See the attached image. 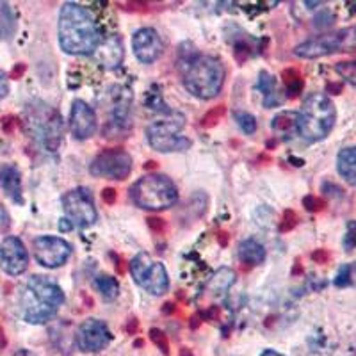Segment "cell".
<instances>
[{
	"mask_svg": "<svg viewBox=\"0 0 356 356\" xmlns=\"http://www.w3.org/2000/svg\"><path fill=\"white\" fill-rule=\"evenodd\" d=\"M102 41L100 27L91 13L79 4L68 2L59 13V44L66 54L88 56Z\"/></svg>",
	"mask_w": 356,
	"mask_h": 356,
	"instance_id": "6da1fadb",
	"label": "cell"
},
{
	"mask_svg": "<svg viewBox=\"0 0 356 356\" xmlns=\"http://www.w3.org/2000/svg\"><path fill=\"white\" fill-rule=\"evenodd\" d=\"M22 316L29 324H44L56 317L65 303V292L54 280L36 275L29 280L22 294Z\"/></svg>",
	"mask_w": 356,
	"mask_h": 356,
	"instance_id": "7a4b0ae2",
	"label": "cell"
},
{
	"mask_svg": "<svg viewBox=\"0 0 356 356\" xmlns=\"http://www.w3.org/2000/svg\"><path fill=\"white\" fill-rule=\"evenodd\" d=\"M335 122L337 109L333 102L324 93H312L298 114V132L305 141L317 143L332 132Z\"/></svg>",
	"mask_w": 356,
	"mask_h": 356,
	"instance_id": "3957f363",
	"label": "cell"
},
{
	"mask_svg": "<svg viewBox=\"0 0 356 356\" xmlns=\"http://www.w3.org/2000/svg\"><path fill=\"white\" fill-rule=\"evenodd\" d=\"M184 86L191 95L211 100L219 95L225 82V68L219 59L212 56H196L193 61L182 68Z\"/></svg>",
	"mask_w": 356,
	"mask_h": 356,
	"instance_id": "277c9868",
	"label": "cell"
},
{
	"mask_svg": "<svg viewBox=\"0 0 356 356\" xmlns=\"http://www.w3.org/2000/svg\"><path fill=\"white\" fill-rule=\"evenodd\" d=\"M130 198L145 211H164L178 202V191L164 175H146L134 184Z\"/></svg>",
	"mask_w": 356,
	"mask_h": 356,
	"instance_id": "5b68a950",
	"label": "cell"
},
{
	"mask_svg": "<svg viewBox=\"0 0 356 356\" xmlns=\"http://www.w3.org/2000/svg\"><path fill=\"white\" fill-rule=\"evenodd\" d=\"M27 127L31 129L33 136L40 139L43 148L47 152H56L63 141L65 134V123H63L61 114L52 109L43 102H36L34 106H29L27 109Z\"/></svg>",
	"mask_w": 356,
	"mask_h": 356,
	"instance_id": "8992f818",
	"label": "cell"
},
{
	"mask_svg": "<svg viewBox=\"0 0 356 356\" xmlns=\"http://www.w3.org/2000/svg\"><path fill=\"white\" fill-rule=\"evenodd\" d=\"M186 127V118L180 113H171L164 120L150 123L146 129V138L154 150L157 152H186L189 150L193 141L182 136Z\"/></svg>",
	"mask_w": 356,
	"mask_h": 356,
	"instance_id": "52a82bcc",
	"label": "cell"
},
{
	"mask_svg": "<svg viewBox=\"0 0 356 356\" xmlns=\"http://www.w3.org/2000/svg\"><path fill=\"white\" fill-rule=\"evenodd\" d=\"M356 50V27L340 29L337 33L321 34L303 41L294 49V54L301 59H317L332 56L337 52H353Z\"/></svg>",
	"mask_w": 356,
	"mask_h": 356,
	"instance_id": "ba28073f",
	"label": "cell"
},
{
	"mask_svg": "<svg viewBox=\"0 0 356 356\" xmlns=\"http://www.w3.org/2000/svg\"><path fill=\"white\" fill-rule=\"evenodd\" d=\"M130 273H132L136 284L150 294L162 296L170 289V276H168L166 267L146 253H139L138 257H134L130 262Z\"/></svg>",
	"mask_w": 356,
	"mask_h": 356,
	"instance_id": "9c48e42d",
	"label": "cell"
},
{
	"mask_svg": "<svg viewBox=\"0 0 356 356\" xmlns=\"http://www.w3.org/2000/svg\"><path fill=\"white\" fill-rule=\"evenodd\" d=\"M63 207L73 227H91L97 222L98 212L93 195L86 187H79L63 196Z\"/></svg>",
	"mask_w": 356,
	"mask_h": 356,
	"instance_id": "30bf717a",
	"label": "cell"
},
{
	"mask_svg": "<svg viewBox=\"0 0 356 356\" xmlns=\"http://www.w3.org/2000/svg\"><path fill=\"white\" fill-rule=\"evenodd\" d=\"M132 171V157L122 148L104 150L93 159L89 173L93 177L113 178V180H125Z\"/></svg>",
	"mask_w": 356,
	"mask_h": 356,
	"instance_id": "8fae6325",
	"label": "cell"
},
{
	"mask_svg": "<svg viewBox=\"0 0 356 356\" xmlns=\"http://www.w3.org/2000/svg\"><path fill=\"white\" fill-rule=\"evenodd\" d=\"M107 125L106 130H125L130 127V107L132 93L125 86H111L107 91Z\"/></svg>",
	"mask_w": 356,
	"mask_h": 356,
	"instance_id": "7c38bea8",
	"label": "cell"
},
{
	"mask_svg": "<svg viewBox=\"0 0 356 356\" xmlns=\"http://www.w3.org/2000/svg\"><path fill=\"white\" fill-rule=\"evenodd\" d=\"M34 255L36 260L44 267H59L66 264L72 255V244L66 243L61 237L43 235L34 241Z\"/></svg>",
	"mask_w": 356,
	"mask_h": 356,
	"instance_id": "4fadbf2b",
	"label": "cell"
},
{
	"mask_svg": "<svg viewBox=\"0 0 356 356\" xmlns=\"http://www.w3.org/2000/svg\"><path fill=\"white\" fill-rule=\"evenodd\" d=\"M113 340L111 330L104 321L88 319L77 332V346L86 353H97L106 349Z\"/></svg>",
	"mask_w": 356,
	"mask_h": 356,
	"instance_id": "5bb4252c",
	"label": "cell"
},
{
	"mask_svg": "<svg viewBox=\"0 0 356 356\" xmlns=\"http://www.w3.org/2000/svg\"><path fill=\"white\" fill-rule=\"evenodd\" d=\"M29 266V253L18 237H6L0 244V267L9 276H20Z\"/></svg>",
	"mask_w": 356,
	"mask_h": 356,
	"instance_id": "9a60e30c",
	"label": "cell"
},
{
	"mask_svg": "<svg viewBox=\"0 0 356 356\" xmlns=\"http://www.w3.org/2000/svg\"><path fill=\"white\" fill-rule=\"evenodd\" d=\"M132 47L136 57L141 63H145V65L155 63L162 56V52H164V43H162L161 36L152 27L139 29L138 33L134 34Z\"/></svg>",
	"mask_w": 356,
	"mask_h": 356,
	"instance_id": "2e32d148",
	"label": "cell"
},
{
	"mask_svg": "<svg viewBox=\"0 0 356 356\" xmlns=\"http://www.w3.org/2000/svg\"><path fill=\"white\" fill-rule=\"evenodd\" d=\"M70 130L75 139L91 138L97 130V114L93 107H89L84 100H75L70 113Z\"/></svg>",
	"mask_w": 356,
	"mask_h": 356,
	"instance_id": "e0dca14e",
	"label": "cell"
},
{
	"mask_svg": "<svg viewBox=\"0 0 356 356\" xmlns=\"http://www.w3.org/2000/svg\"><path fill=\"white\" fill-rule=\"evenodd\" d=\"M125 57V49H123V41L118 34L102 38L100 44L95 50V59L98 65L106 70H114L123 63Z\"/></svg>",
	"mask_w": 356,
	"mask_h": 356,
	"instance_id": "ac0fdd59",
	"label": "cell"
},
{
	"mask_svg": "<svg viewBox=\"0 0 356 356\" xmlns=\"http://www.w3.org/2000/svg\"><path fill=\"white\" fill-rule=\"evenodd\" d=\"M0 187H4L9 198L15 203H24L22 196V178L20 171L11 164H2L0 166Z\"/></svg>",
	"mask_w": 356,
	"mask_h": 356,
	"instance_id": "d6986e66",
	"label": "cell"
},
{
	"mask_svg": "<svg viewBox=\"0 0 356 356\" xmlns=\"http://www.w3.org/2000/svg\"><path fill=\"white\" fill-rule=\"evenodd\" d=\"M228 40L234 43V56L239 63H244L248 57L255 56V50H259V52L262 50L260 49V44H262L264 41L255 40V38H251L250 34L243 33V31H241V36H237V33L228 34Z\"/></svg>",
	"mask_w": 356,
	"mask_h": 356,
	"instance_id": "ffe728a7",
	"label": "cell"
},
{
	"mask_svg": "<svg viewBox=\"0 0 356 356\" xmlns=\"http://www.w3.org/2000/svg\"><path fill=\"white\" fill-rule=\"evenodd\" d=\"M259 89L264 95V106L266 107H276L285 100V97L278 89V82L269 72H260Z\"/></svg>",
	"mask_w": 356,
	"mask_h": 356,
	"instance_id": "44dd1931",
	"label": "cell"
},
{
	"mask_svg": "<svg viewBox=\"0 0 356 356\" xmlns=\"http://www.w3.org/2000/svg\"><path fill=\"white\" fill-rule=\"evenodd\" d=\"M337 170L346 182L356 186V146H349L339 152L337 157Z\"/></svg>",
	"mask_w": 356,
	"mask_h": 356,
	"instance_id": "7402d4cb",
	"label": "cell"
},
{
	"mask_svg": "<svg viewBox=\"0 0 356 356\" xmlns=\"http://www.w3.org/2000/svg\"><path fill=\"white\" fill-rule=\"evenodd\" d=\"M273 132L280 139H291L298 132V113L294 111H282L273 120Z\"/></svg>",
	"mask_w": 356,
	"mask_h": 356,
	"instance_id": "603a6c76",
	"label": "cell"
},
{
	"mask_svg": "<svg viewBox=\"0 0 356 356\" xmlns=\"http://www.w3.org/2000/svg\"><path fill=\"white\" fill-rule=\"evenodd\" d=\"M239 259L243 264L259 266V264H262L266 260V250L255 239H246L239 246Z\"/></svg>",
	"mask_w": 356,
	"mask_h": 356,
	"instance_id": "cb8c5ba5",
	"label": "cell"
},
{
	"mask_svg": "<svg viewBox=\"0 0 356 356\" xmlns=\"http://www.w3.org/2000/svg\"><path fill=\"white\" fill-rule=\"evenodd\" d=\"M95 287L98 289L102 296H104V300L113 301L116 300L118 294H120V284H118V280L113 278V276L102 275L95 280Z\"/></svg>",
	"mask_w": 356,
	"mask_h": 356,
	"instance_id": "d4e9b609",
	"label": "cell"
},
{
	"mask_svg": "<svg viewBox=\"0 0 356 356\" xmlns=\"http://www.w3.org/2000/svg\"><path fill=\"white\" fill-rule=\"evenodd\" d=\"M234 282L235 273L232 271V269H228V267H225V269H219V271L212 276L209 287H211V291L214 292V294H218V292L228 291V287H232Z\"/></svg>",
	"mask_w": 356,
	"mask_h": 356,
	"instance_id": "484cf974",
	"label": "cell"
},
{
	"mask_svg": "<svg viewBox=\"0 0 356 356\" xmlns=\"http://www.w3.org/2000/svg\"><path fill=\"white\" fill-rule=\"evenodd\" d=\"M282 81H284L285 89H287V97H298L303 89V79L301 73L294 68H287L282 73Z\"/></svg>",
	"mask_w": 356,
	"mask_h": 356,
	"instance_id": "4316f807",
	"label": "cell"
},
{
	"mask_svg": "<svg viewBox=\"0 0 356 356\" xmlns=\"http://www.w3.org/2000/svg\"><path fill=\"white\" fill-rule=\"evenodd\" d=\"M235 122L237 125L241 127L244 134L251 136V134H255L257 130V122H255V116H251L250 113H244V111H235Z\"/></svg>",
	"mask_w": 356,
	"mask_h": 356,
	"instance_id": "83f0119b",
	"label": "cell"
},
{
	"mask_svg": "<svg viewBox=\"0 0 356 356\" xmlns=\"http://www.w3.org/2000/svg\"><path fill=\"white\" fill-rule=\"evenodd\" d=\"M225 113H227V107H225V106L212 107V109L202 118V123H200V125H202L203 129H211V127H216V125H218L219 120L225 116Z\"/></svg>",
	"mask_w": 356,
	"mask_h": 356,
	"instance_id": "f1b7e54d",
	"label": "cell"
},
{
	"mask_svg": "<svg viewBox=\"0 0 356 356\" xmlns=\"http://www.w3.org/2000/svg\"><path fill=\"white\" fill-rule=\"evenodd\" d=\"M145 106L152 111H164L166 113L168 106L162 100V95L159 91H148L145 98Z\"/></svg>",
	"mask_w": 356,
	"mask_h": 356,
	"instance_id": "f546056e",
	"label": "cell"
},
{
	"mask_svg": "<svg viewBox=\"0 0 356 356\" xmlns=\"http://www.w3.org/2000/svg\"><path fill=\"white\" fill-rule=\"evenodd\" d=\"M296 227H298V214H296L294 211H291V209H287V211L284 212V216H282L278 230L282 232V234H287V232L294 230Z\"/></svg>",
	"mask_w": 356,
	"mask_h": 356,
	"instance_id": "4dcf8cb0",
	"label": "cell"
},
{
	"mask_svg": "<svg viewBox=\"0 0 356 356\" xmlns=\"http://www.w3.org/2000/svg\"><path fill=\"white\" fill-rule=\"evenodd\" d=\"M150 339H152V342H154V344L157 346V348L161 349L162 353H164V355H168V353H170V342H168L166 333L162 332V330L152 328L150 330Z\"/></svg>",
	"mask_w": 356,
	"mask_h": 356,
	"instance_id": "1f68e13d",
	"label": "cell"
},
{
	"mask_svg": "<svg viewBox=\"0 0 356 356\" xmlns=\"http://www.w3.org/2000/svg\"><path fill=\"white\" fill-rule=\"evenodd\" d=\"M303 207L307 209L308 212H321L326 207V202L314 195H308L303 198Z\"/></svg>",
	"mask_w": 356,
	"mask_h": 356,
	"instance_id": "d6a6232c",
	"label": "cell"
},
{
	"mask_svg": "<svg viewBox=\"0 0 356 356\" xmlns=\"http://www.w3.org/2000/svg\"><path fill=\"white\" fill-rule=\"evenodd\" d=\"M337 72H339L344 79H348L349 82L356 84V66H355V63H339V65H337Z\"/></svg>",
	"mask_w": 356,
	"mask_h": 356,
	"instance_id": "836d02e7",
	"label": "cell"
},
{
	"mask_svg": "<svg viewBox=\"0 0 356 356\" xmlns=\"http://www.w3.org/2000/svg\"><path fill=\"white\" fill-rule=\"evenodd\" d=\"M344 248L346 251H351L356 248V221L348 222V232L344 237Z\"/></svg>",
	"mask_w": 356,
	"mask_h": 356,
	"instance_id": "e575fe53",
	"label": "cell"
},
{
	"mask_svg": "<svg viewBox=\"0 0 356 356\" xmlns=\"http://www.w3.org/2000/svg\"><path fill=\"white\" fill-rule=\"evenodd\" d=\"M335 285L337 287H348V285H351V266H342L340 267L339 275H337L335 278Z\"/></svg>",
	"mask_w": 356,
	"mask_h": 356,
	"instance_id": "d590c367",
	"label": "cell"
},
{
	"mask_svg": "<svg viewBox=\"0 0 356 356\" xmlns=\"http://www.w3.org/2000/svg\"><path fill=\"white\" fill-rule=\"evenodd\" d=\"M314 22H316V24H314V25H316V27H330V25H332L333 24V22H335V17H333V13L332 11H328V9H324V11L323 13H321V15H317V17H316V20H314Z\"/></svg>",
	"mask_w": 356,
	"mask_h": 356,
	"instance_id": "8d00e7d4",
	"label": "cell"
},
{
	"mask_svg": "<svg viewBox=\"0 0 356 356\" xmlns=\"http://www.w3.org/2000/svg\"><path fill=\"white\" fill-rule=\"evenodd\" d=\"M102 200H104V203H107V205H114L118 200V193L114 187H106V189L102 191Z\"/></svg>",
	"mask_w": 356,
	"mask_h": 356,
	"instance_id": "74e56055",
	"label": "cell"
},
{
	"mask_svg": "<svg viewBox=\"0 0 356 356\" xmlns=\"http://www.w3.org/2000/svg\"><path fill=\"white\" fill-rule=\"evenodd\" d=\"M146 221H148V227H150L154 232H157V234H162V232L166 230V221H164V219L148 218Z\"/></svg>",
	"mask_w": 356,
	"mask_h": 356,
	"instance_id": "f35d334b",
	"label": "cell"
},
{
	"mask_svg": "<svg viewBox=\"0 0 356 356\" xmlns=\"http://www.w3.org/2000/svg\"><path fill=\"white\" fill-rule=\"evenodd\" d=\"M11 227V218H9L8 211L4 209V205L0 203V232H6Z\"/></svg>",
	"mask_w": 356,
	"mask_h": 356,
	"instance_id": "ab89813d",
	"label": "cell"
},
{
	"mask_svg": "<svg viewBox=\"0 0 356 356\" xmlns=\"http://www.w3.org/2000/svg\"><path fill=\"white\" fill-rule=\"evenodd\" d=\"M312 260L317 264H326L330 260V253L326 250H316L312 253Z\"/></svg>",
	"mask_w": 356,
	"mask_h": 356,
	"instance_id": "60d3db41",
	"label": "cell"
},
{
	"mask_svg": "<svg viewBox=\"0 0 356 356\" xmlns=\"http://www.w3.org/2000/svg\"><path fill=\"white\" fill-rule=\"evenodd\" d=\"M9 93V82H8V75L4 72H0V100L4 97H8Z\"/></svg>",
	"mask_w": 356,
	"mask_h": 356,
	"instance_id": "b9f144b4",
	"label": "cell"
},
{
	"mask_svg": "<svg viewBox=\"0 0 356 356\" xmlns=\"http://www.w3.org/2000/svg\"><path fill=\"white\" fill-rule=\"evenodd\" d=\"M73 228V225H72V221H70V219H61V222H59V230L61 232H70Z\"/></svg>",
	"mask_w": 356,
	"mask_h": 356,
	"instance_id": "7bdbcfd3",
	"label": "cell"
},
{
	"mask_svg": "<svg viewBox=\"0 0 356 356\" xmlns=\"http://www.w3.org/2000/svg\"><path fill=\"white\" fill-rule=\"evenodd\" d=\"M326 91L333 95H339L342 91V84H328L326 86Z\"/></svg>",
	"mask_w": 356,
	"mask_h": 356,
	"instance_id": "ee69618b",
	"label": "cell"
},
{
	"mask_svg": "<svg viewBox=\"0 0 356 356\" xmlns=\"http://www.w3.org/2000/svg\"><path fill=\"white\" fill-rule=\"evenodd\" d=\"M129 333H136L139 330V323H138V319H130L129 321Z\"/></svg>",
	"mask_w": 356,
	"mask_h": 356,
	"instance_id": "f6af8a7d",
	"label": "cell"
},
{
	"mask_svg": "<svg viewBox=\"0 0 356 356\" xmlns=\"http://www.w3.org/2000/svg\"><path fill=\"white\" fill-rule=\"evenodd\" d=\"M260 356H284V355L278 351H275V349H266V351H264Z\"/></svg>",
	"mask_w": 356,
	"mask_h": 356,
	"instance_id": "bcb514c9",
	"label": "cell"
},
{
	"mask_svg": "<svg viewBox=\"0 0 356 356\" xmlns=\"http://www.w3.org/2000/svg\"><path fill=\"white\" fill-rule=\"evenodd\" d=\"M15 356H36V355L31 351H27V349H20L18 353H15Z\"/></svg>",
	"mask_w": 356,
	"mask_h": 356,
	"instance_id": "7dc6e473",
	"label": "cell"
},
{
	"mask_svg": "<svg viewBox=\"0 0 356 356\" xmlns=\"http://www.w3.org/2000/svg\"><path fill=\"white\" fill-rule=\"evenodd\" d=\"M24 72H25V66L20 65L17 70H15V73H13V77H18V75H20V73H24Z\"/></svg>",
	"mask_w": 356,
	"mask_h": 356,
	"instance_id": "c3c4849f",
	"label": "cell"
},
{
	"mask_svg": "<svg viewBox=\"0 0 356 356\" xmlns=\"http://www.w3.org/2000/svg\"><path fill=\"white\" fill-rule=\"evenodd\" d=\"M146 168L150 170V168H155V162H146Z\"/></svg>",
	"mask_w": 356,
	"mask_h": 356,
	"instance_id": "681fc988",
	"label": "cell"
},
{
	"mask_svg": "<svg viewBox=\"0 0 356 356\" xmlns=\"http://www.w3.org/2000/svg\"><path fill=\"white\" fill-rule=\"evenodd\" d=\"M0 36H2V33H0Z\"/></svg>",
	"mask_w": 356,
	"mask_h": 356,
	"instance_id": "f907efd6",
	"label": "cell"
}]
</instances>
